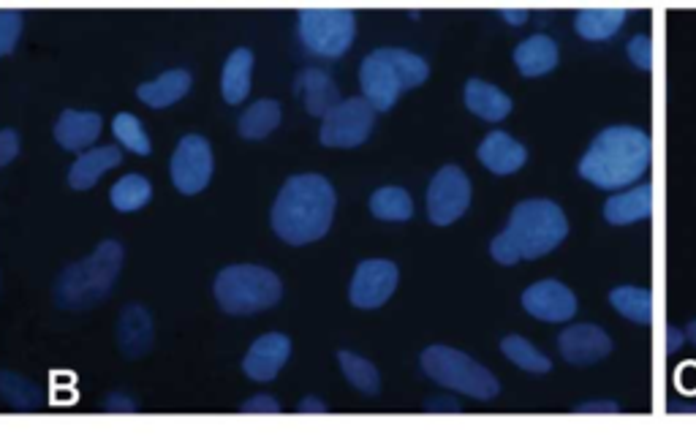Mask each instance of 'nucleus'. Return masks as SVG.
<instances>
[{
    "label": "nucleus",
    "instance_id": "nucleus-1",
    "mask_svg": "<svg viewBox=\"0 0 696 446\" xmlns=\"http://www.w3.org/2000/svg\"><path fill=\"white\" fill-rule=\"evenodd\" d=\"M335 202V188L321 175L289 177L272 204V229L289 245L316 243L332 226Z\"/></svg>",
    "mask_w": 696,
    "mask_h": 446
},
{
    "label": "nucleus",
    "instance_id": "nucleus-2",
    "mask_svg": "<svg viewBox=\"0 0 696 446\" xmlns=\"http://www.w3.org/2000/svg\"><path fill=\"white\" fill-rule=\"evenodd\" d=\"M569 223L555 202L531 199L517 204L512 218L490 245L495 262L517 264L520 259H539L544 253L555 251L566 240Z\"/></svg>",
    "mask_w": 696,
    "mask_h": 446
},
{
    "label": "nucleus",
    "instance_id": "nucleus-3",
    "mask_svg": "<svg viewBox=\"0 0 696 446\" xmlns=\"http://www.w3.org/2000/svg\"><path fill=\"white\" fill-rule=\"evenodd\" d=\"M650 164V139L645 131L615 126L601 131L580 161V175L604 191H618L645 175Z\"/></svg>",
    "mask_w": 696,
    "mask_h": 446
},
{
    "label": "nucleus",
    "instance_id": "nucleus-4",
    "mask_svg": "<svg viewBox=\"0 0 696 446\" xmlns=\"http://www.w3.org/2000/svg\"><path fill=\"white\" fill-rule=\"evenodd\" d=\"M123 267V245L115 240L98 245L82 262L68 264L55 281V302L63 311H87L101 300H107L115 286V278Z\"/></svg>",
    "mask_w": 696,
    "mask_h": 446
},
{
    "label": "nucleus",
    "instance_id": "nucleus-5",
    "mask_svg": "<svg viewBox=\"0 0 696 446\" xmlns=\"http://www.w3.org/2000/svg\"><path fill=\"white\" fill-rule=\"evenodd\" d=\"M430 77V66L408 49H376L362 60L359 85L376 112H389L395 107L400 93L419 88Z\"/></svg>",
    "mask_w": 696,
    "mask_h": 446
},
{
    "label": "nucleus",
    "instance_id": "nucleus-6",
    "mask_svg": "<svg viewBox=\"0 0 696 446\" xmlns=\"http://www.w3.org/2000/svg\"><path fill=\"white\" fill-rule=\"evenodd\" d=\"M283 297V283L267 267L234 264L223 267L215 278V300L232 316H251L267 311Z\"/></svg>",
    "mask_w": 696,
    "mask_h": 446
},
{
    "label": "nucleus",
    "instance_id": "nucleus-7",
    "mask_svg": "<svg viewBox=\"0 0 696 446\" xmlns=\"http://www.w3.org/2000/svg\"><path fill=\"white\" fill-rule=\"evenodd\" d=\"M422 370L435 384L463 392L468 398L493 400L501 392V384L490 370L452 346H430L422 351Z\"/></svg>",
    "mask_w": 696,
    "mask_h": 446
},
{
    "label": "nucleus",
    "instance_id": "nucleus-8",
    "mask_svg": "<svg viewBox=\"0 0 696 446\" xmlns=\"http://www.w3.org/2000/svg\"><path fill=\"white\" fill-rule=\"evenodd\" d=\"M357 33V20L348 9H302L300 41L319 58H343Z\"/></svg>",
    "mask_w": 696,
    "mask_h": 446
},
{
    "label": "nucleus",
    "instance_id": "nucleus-9",
    "mask_svg": "<svg viewBox=\"0 0 696 446\" xmlns=\"http://www.w3.org/2000/svg\"><path fill=\"white\" fill-rule=\"evenodd\" d=\"M376 123V109L368 98H346L324 117L321 123V145L324 147H359L368 142Z\"/></svg>",
    "mask_w": 696,
    "mask_h": 446
},
{
    "label": "nucleus",
    "instance_id": "nucleus-10",
    "mask_svg": "<svg viewBox=\"0 0 696 446\" xmlns=\"http://www.w3.org/2000/svg\"><path fill=\"white\" fill-rule=\"evenodd\" d=\"M471 204V180L460 166H444L427 188V215L435 226H449Z\"/></svg>",
    "mask_w": 696,
    "mask_h": 446
},
{
    "label": "nucleus",
    "instance_id": "nucleus-11",
    "mask_svg": "<svg viewBox=\"0 0 696 446\" xmlns=\"http://www.w3.org/2000/svg\"><path fill=\"white\" fill-rule=\"evenodd\" d=\"M213 177V147L199 134L180 139L172 156V183L180 194H199Z\"/></svg>",
    "mask_w": 696,
    "mask_h": 446
},
{
    "label": "nucleus",
    "instance_id": "nucleus-12",
    "mask_svg": "<svg viewBox=\"0 0 696 446\" xmlns=\"http://www.w3.org/2000/svg\"><path fill=\"white\" fill-rule=\"evenodd\" d=\"M395 289V264L389 259H365V262H359L357 272H354L348 297H351V305H357L362 311H373V308H381L395 294Z\"/></svg>",
    "mask_w": 696,
    "mask_h": 446
},
{
    "label": "nucleus",
    "instance_id": "nucleus-13",
    "mask_svg": "<svg viewBox=\"0 0 696 446\" xmlns=\"http://www.w3.org/2000/svg\"><path fill=\"white\" fill-rule=\"evenodd\" d=\"M522 308L533 319L542 321H569L577 313V297L574 291L561 281H539L522 294Z\"/></svg>",
    "mask_w": 696,
    "mask_h": 446
},
{
    "label": "nucleus",
    "instance_id": "nucleus-14",
    "mask_svg": "<svg viewBox=\"0 0 696 446\" xmlns=\"http://www.w3.org/2000/svg\"><path fill=\"white\" fill-rule=\"evenodd\" d=\"M558 349L571 365H593L612 354V340L596 324H574L561 332Z\"/></svg>",
    "mask_w": 696,
    "mask_h": 446
},
{
    "label": "nucleus",
    "instance_id": "nucleus-15",
    "mask_svg": "<svg viewBox=\"0 0 696 446\" xmlns=\"http://www.w3.org/2000/svg\"><path fill=\"white\" fill-rule=\"evenodd\" d=\"M289 354L291 340L286 338V335H281V332L261 335L251 349H248L245 359H242V370H245V376L253 381H272L281 373Z\"/></svg>",
    "mask_w": 696,
    "mask_h": 446
},
{
    "label": "nucleus",
    "instance_id": "nucleus-16",
    "mask_svg": "<svg viewBox=\"0 0 696 446\" xmlns=\"http://www.w3.org/2000/svg\"><path fill=\"white\" fill-rule=\"evenodd\" d=\"M294 93L302 96L308 115L321 117V120L343 101L335 79L329 77L327 71H316V68H305L300 77L294 79Z\"/></svg>",
    "mask_w": 696,
    "mask_h": 446
},
{
    "label": "nucleus",
    "instance_id": "nucleus-17",
    "mask_svg": "<svg viewBox=\"0 0 696 446\" xmlns=\"http://www.w3.org/2000/svg\"><path fill=\"white\" fill-rule=\"evenodd\" d=\"M479 161L495 175H512L528 161V153L517 139L503 131H495V134L484 136V142L479 145Z\"/></svg>",
    "mask_w": 696,
    "mask_h": 446
},
{
    "label": "nucleus",
    "instance_id": "nucleus-18",
    "mask_svg": "<svg viewBox=\"0 0 696 446\" xmlns=\"http://www.w3.org/2000/svg\"><path fill=\"white\" fill-rule=\"evenodd\" d=\"M101 134V115L96 112H74L66 109L55 123V139L63 150H85Z\"/></svg>",
    "mask_w": 696,
    "mask_h": 446
},
{
    "label": "nucleus",
    "instance_id": "nucleus-19",
    "mask_svg": "<svg viewBox=\"0 0 696 446\" xmlns=\"http://www.w3.org/2000/svg\"><path fill=\"white\" fill-rule=\"evenodd\" d=\"M117 343L128 359L145 357L150 346H153V321L150 313L142 305H128L120 327H117Z\"/></svg>",
    "mask_w": 696,
    "mask_h": 446
},
{
    "label": "nucleus",
    "instance_id": "nucleus-20",
    "mask_svg": "<svg viewBox=\"0 0 696 446\" xmlns=\"http://www.w3.org/2000/svg\"><path fill=\"white\" fill-rule=\"evenodd\" d=\"M123 161V153L117 147H96V150H87L74 161L71 172H68V185L77 188V191H87L98 183V177L107 175L109 169H115Z\"/></svg>",
    "mask_w": 696,
    "mask_h": 446
},
{
    "label": "nucleus",
    "instance_id": "nucleus-21",
    "mask_svg": "<svg viewBox=\"0 0 696 446\" xmlns=\"http://www.w3.org/2000/svg\"><path fill=\"white\" fill-rule=\"evenodd\" d=\"M191 85H194V77H191V71H183V68H172V71H166L164 77L153 79V82H145V85H139L136 88V96H139V101H145L147 107L153 109H164V107H172V104H177L180 98L191 90Z\"/></svg>",
    "mask_w": 696,
    "mask_h": 446
},
{
    "label": "nucleus",
    "instance_id": "nucleus-22",
    "mask_svg": "<svg viewBox=\"0 0 696 446\" xmlns=\"http://www.w3.org/2000/svg\"><path fill=\"white\" fill-rule=\"evenodd\" d=\"M514 63L522 77H544L558 66V44L550 36H531L514 49Z\"/></svg>",
    "mask_w": 696,
    "mask_h": 446
},
{
    "label": "nucleus",
    "instance_id": "nucleus-23",
    "mask_svg": "<svg viewBox=\"0 0 696 446\" xmlns=\"http://www.w3.org/2000/svg\"><path fill=\"white\" fill-rule=\"evenodd\" d=\"M465 107L471 109L474 115L482 117V120L498 123V120L509 117V112H512V98L506 96L501 88L490 85V82L471 79L465 85Z\"/></svg>",
    "mask_w": 696,
    "mask_h": 446
},
{
    "label": "nucleus",
    "instance_id": "nucleus-24",
    "mask_svg": "<svg viewBox=\"0 0 696 446\" xmlns=\"http://www.w3.org/2000/svg\"><path fill=\"white\" fill-rule=\"evenodd\" d=\"M650 207H653L650 185H637V188H629L623 194L612 196L604 204V218L609 223H615V226H626V223L645 221L650 215Z\"/></svg>",
    "mask_w": 696,
    "mask_h": 446
},
{
    "label": "nucleus",
    "instance_id": "nucleus-25",
    "mask_svg": "<svg viewBox=\"0 0 696 446\" xmlns=\"http://www.w3.org/2000/svg\"><path fill=\"white\" fill-rule=\"evenodd\" d=\"M253 77V52L251 49H234L226 66H223L221 77V93L226 98V104H242L248 90H251Z\"/></svg>",
    "mask_w": 696,
    "mask_h": 446
},
{
    "label": "nucleus",
    "instance_id": "nucleus-26",
    "mask_svg": "<svg viewBox=\"0 0 696 446\" xmlns=\"http://www.w3.org/2000/svg\"><path fill=\"white\" fill-rule=\"evenodd\" d=\"M281 117V104H278V101L261 98V101H256V104L240 117L237 131H240L242 139H264V136L272 134L275 128L281 126Z\"/></svg>",
    "mask_w": 696,
    "mask_h": 446
},
{
    "label": "nucleus",
    "instance_id": "nucleus-27",
    "mask_svg": "<svg viewBox=\"0 0 696 446\" xmlns=\"http://www.w3.org/2000/svg\"><path fill=\"white\" fill-rule=\"evenodd\" d=\"M626 22L623 9H582L577 14V33L588 41H604L615 36Z\"/></svg>",
    "mask_w": 696,
    "mask_h": 446
},
{
    "label": "nucleus",
    "instance_id": "nucleus-28",
    "mask_svg": "<svg viewBox=\"0 0 696 446\" xmlns=\"http://www.w3.org/2000/svg\"><path fill=\"white\" fill-rule=\"evenodd\" d=\"M150 199H153V185H150V180L145 175H136V172L126 175L123 180H117L112 185V191H109V202L120 213H136Z\"/></svg>",
    "mask_w": 696,
    "mask_h": 446
},
{
    "label": "nucleus",
    "instance_id": "nucleus-29",
    "mask_svg": "<svg viewBox=\"0 0 696 446\" xmlns=\"http://www.w3.org/2000/svg\"><path fill=\"white\" fill-rule=\"evenodd\" d=\"M370 213L376 215V218H381V221L403 223L411 221L414 202H411L408 191L397 188V185H387V188H378L376 194L370 196Z\"/></svg>",
    "mask_w": 696,
    "mask_h": 446
},
{
    "label": "nucleus",
    "instance_id": "nucleus-30",
    "mask_svg": "<svg viewBox=\"0 0 696 446\" xmlns=\"http://www.w3.org/2000/svg\"><path fill=\"white\" fill-rule=\"evenodd\" d=\"M609 302L615 305V311H620V316L637 321V324H648L653 319V297L648 289L620 286L609 294Z\"/></svg>",
    "mask_w": 696,
    "mask_h": 446
},
{
    "label": "nucleus",
    "instance_id": "nucleus-31",
    "mask_svg": "<svg viewBox=\"0 0 696 446\" xmlns=\"http://www.w3.org/2000/svg\"><path fill=\"white\" fill-rule=\"evenodd\" d=\"M338 365L351 387H357L359 392H365V395H378L381 376H378L373 362L362 359L359 354H351V351H338Z\"/></svg>",
    "mask_w": 696,
    "mask_h": 446
},
{
    "label": "nucleus",
    "instance_id": "nucleus-32",
    "mask_svg": "<svg viewBox=\"0 0 696 446\" xmlns=\"http://www.w3.org/2000/svg\"><path fill=\"white\" fill-rule=\"evenodd\" d=\"M501 351L512 359L514 365L528 373H550L552 362L544 357L542 351L533 346L531 340L520 338V335H509L501 340Z\"/></svg>",
    "mask_w": 696,
    "mask_h": 446
},
{
    "label": "nucleus",
    "instance_id": "nucleus-33",
    "mask_svg": "<svg viewBox=\"0 0 696 446\" xmlns=\"http://www.w3.org/2000/svg\"><path fill=\"white\" fill-rule=\"evenodd\" d=\"M112 134L117 136L120 145L126 147V150H131V153H136V156H150V153H153V145H150V136H147L145 126H142L134 115H128V112L115 115V120H112Z\"/></svg>",
    "mask_w": 696,
    "mask_h": 446
},
{
    "label": "nucleus",
    "instance_id": "nucleus-34",
    "mask_svg": "<svg viewBox=\"0 0 696 446\" xmlns=\"http://www.w3.org/2000/svg\"><path fill=\"white\" fill-rule=\"evenodd\" d=\"M22 36V14L14 9L0 11V58L9 55L17 47Z\"/></svg>",
    "mask_w": 696,
    "mask_h": 446
},
{
    "label": "nucleus",
    "instance_id": "nucleus-35",
    "mask_svg": "<svg viewBox=\"0 0 696 446\" xmlns=\"http://www.w3.org/2000/svg\"><path fill=\"white\" fill-rule=\"evenodd\" d=\"M629 58L634 60L642 71H648V68L653 66V49H650L648 36H637V39H631Z\"/></svg>",
    "mask_w": 696,
    "mask_h": 446
},
{
    "label": "nucleus",
    "instance_id": "nucleus-36",
    "mask_svg": "<svg viewBox=\"0 0 696 446\" xmlns=\"http://www.w3.org/2000/svg\"><path fill=\"white\" fill-rule=\"evenodd\" d=\"M17 156H20V134L11 128H3L0 131V166L11 164Z\"/></svg>",
    "mask_w": 696,
    "mask_h": 446
},
{
    "label": "nucleus",
    "instance_id": "nucleus-37",
    "mask_svg": "<svg viewBox=\"0 0 696 446\" xmlns=\"http://www.w3.org/2000/svg\"><path fill=\"white\" fill-rule=\"evenodd\" d=\"M278 411H281V403L272 400L270 395H256L242 406V414H278Z\"/></svg>",
    "mask_w": 696,
    "mask_h": 446
},
{
    "label": "nucleus",
    "instance_id": "nucleus-38",
    "mask_svg": "<svg viewBox=\"0 0 696 446\" xmlns=\"http://www.w3.org/2000/svg\"><path fill=\"white\" fill-rule=\"evenodd\" d=\"M680 343H683V332L675 330V327H669V346H667L669 354H675V349H680Z\"/></svg>",
    "mask_w": 696,
    "mask_h": 446
},
{
    "label": "nucleus",
    "instance_id": "nucleus-39",
    "mask_svg": "<svg viewBox=\"0 0 696 446\" xmlns=\"http://www.w3.org/2000/svg\"><path fill=\"white\" fill-rule=\"evenodd\" d=\"M501 17H503V20H509V22H512V25H522V22H525V17H528V14H525V11L503 9V11H501Z\"/></svg>",
    "mask_w": 696,
    "mask_h": 446
},
{
    "label": "nucleus",
    "instance_id": "nucleus-40",
    "mask_svg": "<svg viewBox=\"0 0 696 446\" xmlns=\"http://www.w3.org/2000/svg\"><path fill=\"white\" fill-rule=\"evenodd\" d=\"M300 411H319V414H324V411H327V406H324V403H319L316 398H308L300 406Z\"/></svg>",
    "mask_w": 696,
    "mask_h": 446
},
{
    "label": "nucleus",
    "instance_id": "nucleus-41",
    "mask_svg": "<svg viewBox=\"0 0 696 446\" xmlns=\"http://www.w3.org/2000/svg\"><path fill=\"white\" fill-rule=\"evenodd\" d=\"M580 411H618L615 403H590V406H580Z\"/></svg>",
    "mask_w": 696,
    "mask_h": 446
},
{
    "label": "nucleus",
    "instance_id": "nucleus-42",
    "mask_svg": "<svg viewBox=\"0 0 696 446\" xmlns=\"http://www.w3.org/2000/svg\"><path fill=\"white\" fill-rule=\"evenodd\" d=\"M688 340H694L696 343V321H691V324H688Z\"/></svg>",
    "mask_w": 696,
    "mask_h": 446
}]
</instances>
